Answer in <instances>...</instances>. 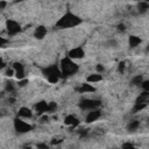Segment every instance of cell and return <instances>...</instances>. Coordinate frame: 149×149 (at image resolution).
Segmentation results:
<instances>
[{
  "instance_id": "6da1fadb",
  "label": "cell",
  "mask_w": 149,
  "mask_h": 149,
  "mask_svg": "<svg viewBox=\"0 0 149 149\" xmlns=\"http://www.w3.org/2000/svg\"><path fill=\"white\" fill-rule=\"evenodd\" d=\"M82 22V19H79L77 15L72 14V13L68 12L59 21L56 23V26L59 28H69V27H75L77 24Z\"/></svg>"
},
{
  "instance_id": "7a4b0ae2",
  "label": "cell",
  "mask_w": 149,
  "mask_h": 149,
  "mask_svg": "<svg viewBox=\"0 0 149 149\" xmlns=\"http://www.w3.org/2000/svg\"><path fill=\"white\" fill-rule=\"evenodd\" d=\"M78 71V65L76 63H73L71 61V58L65 57L61 61V72L63 77L70 76V75H73L75 72Z\"/></svg>"
},
{
  "instance_id": "3957f363",
  "label": "cell",
  "mask_w": 149,
  "mask_h": 149,
  "mask_svg": "<svg viewBox=\"0 0 149 149\" xmlns=\"http://www.w3.org/2000/svg\"><path fill=\"white\" fill-rule=\"evenodd\" d=\"M80 108L83 110H96L97 107L100 106V101L96 100V99H85V100H82L80 104H79Z\"/></svg>"
},
{
  "instance_id": "277c9868",
  "label": "cell",
  "mask_w": 149,
  "mask_h": 149,
  "mask_svg": "<svg viewBox=\"0 0 149 149\" xmlns=\"http://www.w3.org/2000/svg\"><path fill=\"white\" fill-rule=\"evenodd\" d=\"M14 127H15V129L19 133H27V132L32 131V128H33L31 125L21 121L20 119H15L14 120Z\"/></svg>"
},
{
  "instance_id": "5b68a950",
  "label": "cell",
  "mask_w": 149,
  "mask_h": 149,
  "mask_svg": "<svg viewBox=\"0 0 149 149\" xmlns=\"http://www.w3.org/2000/svg\"><path fill=\"white\" fill-rule=\"evenodd\" d=\"M43 73H44V75H46L47 77L56 76V77H58V78L63 77V76H62L61 70H59V69H58V68L56 67V65H51V67L47 68V69H43Z\"/></svg>"
},
{
  "instance_id": "8992f818",
  "label": "cell",
  "mask_w": 149,
  "mask_h": 149,
  "mask_svg": "<svg viewBox=\"0 0 149 149\" xmlns=\"http://www.w3.org/2000/svg\"><path fill=\"white\" fill-rule=\"evenodd\" d=\"M6 24H7V31H8V33L11 35H15V34H18L19 32L21 31L19 23L15 21H13V20H8Z\"/></svg>"
},
{
  "instance_id": "52a82bcc",
  "label": "cell",
  "mask_w": 149,
  "mask_h": 149,
  "mask_svg": "<svg viewBox=\"0 0 149 149\" xmlns=\"http://www.w3.org/2000/svg\"><path fill=\"white\" fill-rule=\"evenodd\" d=\"M84 57V50L82 48H75L69 51V58H82Z\"/></svg>"
},
{
  "instance_id": "ba28073f",
  "label": "cell",
  "mask_w": 149,
  "mask_h": 149,
  "mask_svg": "<svg viewBox=\"0 0 149 149\" xmlns=\"http://www.w3.org/2000/svg\"><path fill=\"white\" fill-rule=\"evenodd\" d=\"M100 116V111L99 110H93V111H91V112L87 114V116H86V122H93V121H96L98 118Z\"/></svg>"
},
{
  "instance_id": "9c48e42d",
  "label": "cell",
  "mask_w": 149,
  "mask_h": 149,
  "mask_svg": "<svg viewBox=\"0 0 149 149\" xmlns=\"http://www.w3.org/2000/svg\"><path fill=\"white\" fill-rule=\"evenodd\" d=\"M65 125H69V126H73V127H77L79 125V120L73 115H68L64 120Z\"/></svg>"
},
{
  "instance_id": "30bf717a",
  "label": "cell",
  "mask_w": 149,
  "mask_h": 149,
  "mask_svg": "<svg viewBox=\"0 0 149 149\" xmlns=\"http://www.w3.org/2000/svg\"><path fill=\"white\" fill-rule=\"evenodd\" d=\"M47 34V29L43 26H39V27L36 28V31H35V37L39 40H42L43 37L46 36Z\"/></svg>"
},
{
  "instance_id": "8fae6325",
  "label": "cell",
  "mask_w": 149,
  "mask_h": 149,
  "mask_svg": "<svg viewBox=\"0 0 149 149\" xmlns=\"http://www.w3.org/2000/svg\"><path fill=\"white\" fill-rule=\"evenodd\" d=\"M32 115H33V113L27 107H21L20 111H19V116H22V118H32Z\"/></svg>"
},
{
  "instance_id": "7c38bea8",
  "label": "cell",
  "mask_w": 149,
  "mask_h": 149,
  "mask_svg": "<svg viewBox=\"0 0 149 149\" xmlns=\"http://www.w3.org/2000/svg\"><path fill=\"white\" fill-rule=\"evenodd\" d=\"M141 43V39L137 36H131L129 37V47L131 48H135Z\"/></svg>"
},
{
  "instance_id": "4fadbf2b",
  "label": "cell",
  "mask_w": 149,
  "mask_h": 149,
  "mask_svg": "<svg viewBox=\"0 0 149 149\" xmlns=\"http://www.w3.org/2000/svg\"><path fill=\"white\" fill-rule=\"evenodd\" d=\"M47 108H48V104L46 103V101H40V103H37L36 105V111L41 114V113L46 112Z\"/></svg>"
},
{
  "instance_id": "5bb4252c",
  "label": "cell",
  "mask_w": 149,
  "mask_h": 149,
  "mask_svg": "<svg viewBox=\"0 0 149 149\" xmlns=\"http://www.w3.org/2000/svg\"><path fill=\"white\" fill-rule=\"evenodd\" d=\"M79 92H93L96 91V88L93 87V86H91L90 84H83L82 87H79L77 88Z\"/></svg>"
},
{
  "instance_id": "9a60e30c",
  "label": "cell",
  "mask_w": 149,
  "mask_h": 149,
  "mask_svg": "<svg viewBox=\"0 0 149 149\" xmlns=\"http://www.w3.org/2000/svg\"><path fill=\"white\" fill-rule=\"evenodd\" d=\"M101 79H103V77H101L100 75H90V76L87 77V82L96 83V82H100Z\"/></svg>"
},
{
  "instance_id": "2e32d148",
  "label": "cell",
  "mask_w": 149,
  "mask_h": 149,
  "mask_svg": "<svg viewBox=\"0 0 149 149\" xmlns=\"http://www.w3.org/2000/svg\"><path fill=\"white\" fill-rule=\"evenodd\" d=\"M139 126H140V122L137 121V120H133V121H131V124L128 125V131H129V132H134L135 129L139 128Z\"/></svg>"
},
{
  "instance_id": "e0dca14e",
  "label": "cell",
  "mask_w": 149,
  "mask_h": 149,
  "mask_svg": "<svg viewBox=\"0 0 149 149\" xmlns=\"http://www.w3.org/2000/svg\"><path fill=\"white\" fill-rule=\"evenodd\" d=\"M137 6H139V11H140L141 13H144L147 9L149 8V4L148 3H143L142 1V3H140Z\"/></svg>"
},
{
  "instance_id": "ac0fdd59",
  "label": "cell",
  "mask_w": 149,
  "mask_h": 149,
  "mask_svg": "<svg viewBox=\"0 0 149 149\" xmlns=\"http://www.w3.org/2000/svg\"><path fill=\"white\" fill-rule=\"evenodd\" d=\"M142 76H136V77H134L133 80H132V83H133L134 85H140L141 83H142Z\"/></svg>"
},
{
  "instance_id": "d6986e66",
  "label": "cell",
  "mask_w": 149,
  "mask_h": 149,
  "mask_svg": "<svg viewBox=\"0 0 149 149\" xmlns=\"http://www.w3.org/2000/svg\"><path fill=\"white\" fill-rule=\"evenodd\" d=\"M14 70H15V72H22L23 71V65L16 62V63H14Z\"/></svg>"
},
{
  "instance_id": "ffe728a7",
  "label": "cell",
  "mask_w": 149,
  "mask_h": 149,
  "mask_svg": "<svg viewBox=\"0 0 149 149\" xmlns=\"http://www.w3.org/2000/svg\"><path fill=\"white\" fill-rule=\"evenodd\" d=\"M56 108H57V105H56V103H49L47 111H48V112H55Z\"/></svg>"
},
{
  "instance_id": "44dd1931",
  "label": "cell",
  "mask_w": 149,
  "mask_h": 149,
  "mask_svg": "<svg viewBox=\"0 0 149 149\" xmlns=\"http://www.w3.org/2000/svg\"><path fill=\"white\" fill-rule=\"evenodd\" d=\"M146 106H147V104H136V105L134 106L133 111H134V112H139V111L143 110V108H144Z\"/></svg>"
},
{
  "instance_id": "7402d4cb",
  "label": "cell",
  "mask_w": 149,
  "mask_h": 149,
  "mask_svg": "<svg viewBox=\"0 0 149 149\" xmlns=\"http://www.w3.org/2000/svg\"><path fill=\"white\" fill-rule=\"evenodd\" d=\"M141 85H142L143 90L147 92H149V80H144V82L141 83Z\"/></svg>"
},
{
  "instance_id": "603a6c76",
  "label": "cell",
  "mask_w": 149,
  "mask_h": 149,
  "mask_svg": "<svg viewBox=\"0 0 149 149\" xmlns=\"http://www.w3.org/2000/svg\"><path fill=\"white\" fill-rule=\"evenodd\" d=\"M125 67H126V63L125 62H120V63H119V72H124V71H125Z\"/></svg>"
},
{
  "instance_id": "cb8c5ba5",
  "label": "cell",
  "mask_w": 149,
  "mask_h": 149,
  "mask_svg": "<svg viewBox=\"0 0 149 149\" xmlns=\"http://www.w3.org/2000/svg\"><path fill=\"white\" fill-rule=\"evenodd\" d=\"M58 77H56V76H50V77H48V80H49V83H57L58 82Z\"/></svg>"
},
{
  "instance_id": "d4e9b609",
  "label": "cell",
  "mask_w": 149,
  "mask_h": 149,
  "mask_svg": "<svg viewBox=\"0 0 149 149\" xmlns=\"http://www.w3.org/2000/svg\"><path fill=\"white\" fill-rule=\"evenodd\" d=\"M6 91L8 92H13L14 91V86H13V83H8L6 85Z\"/></svg>"
},
{
  "instance_id": "484cf974",
  "label": "cell",
  "mask_w": 149,
  "mask_h": 149,
  "mask_svg": "<svg viewBox=\"0 0 149 149\" xmlns=\"http://www.w3.org/2000/svg\"><path fill=\"white\" fill-rule=\"evenodd\" d=\"M15 76L18 79H23L24 78V71H22V72H15Z\"/></svg>"
},
{
  "instance_id": "4316f807",
  "label": "cell",
  "mask_w": 149,
  "mask_h": 149,
  "mask_svg": "<svg viewBox=\"0 0 149 149\" xmlns=\"http://www.w3.org/2000/svg\"><path fill=\"white\" fill-rule=\"evenodd\" d=\"M133 144L132 143H125L124 146H122V149H133Z\"/></svg>"
},
{
  "instance_id": "83f0119b",
  "label": "cell",
  "mask_w": 149,
  "mask_h": 149,
  "mask_svg": "<svg viewBox=\"0 0 149 149\" xmlns=\"http://www.w3.org/2000/svg\"><path fill=\"white\" fill-rule=\"evenodd\" d=\"M62 141H63V140L59 139V137H58V139H56V137H55V139H52V140H51V143H52V144H58V143H61Z\"/></svg>"
},
{
  "instance_id": "f1b7e54d",
  "label": "cell",
  "mask_w": 149,
  "mask_h": 149,
  "mask_svg": "<svg viewBox=\"0 0 149 149\" xmlns=\"http://www.w3.org/2000/svg\"><path fill=\"white\" fill-rule=\"evenodd\" d=\"M37 149H48V146L44 143H39L37 144Z\"/></svg>"
},
{
  "instance_id": "f546056e",
  "label": "cell",
  "mask_w": 149,
  "mask_h": 149,
  "mask_svg": "<svg viewBox=\"0 0 149 149\" xmlns=\"http://www.w3.org/2000/svg\"><path fill=\"white\" fill-rule=\"evenodd\" d=\"M26 84H28L27 79H22V80H20V82H19V86H24Z\"/></svg>"
},
{
  "instance_id": "4dcf8cb0",
  "label": "cell",
  "mask_w": 149,
  "mask_h": 149,
  "mask_svg": "<svg viewBox=\"0 0 149 149\" xmlns=\"http://www.w3.org/2000/svg\"><path fill=\"white\" fill-rule=\"evenodd\" d=\"M79 134H80V136H85L86 134H87V131L86 129H82V131H79Z\"/></svg>"
},
{
  "instance_id": "1f68e13d",
  "label": "cell",
  "mask_w": 149,
  "mask_h": 149,
  "mask_svg": "<svg viewBox=\"0 0 149 149\" xmlns=\"http://www.w3.org/2000/svg\"><path fill=\"white\" fill-rule=\"evenodd\" d=\"M13 73H14V70H12V69H8V70L6 71V75L7 76H9V77L13 76Z\"/></svg>"
},
{
  "instance_id": "d6a6232c",
  "label": "cell",
  "mask_w": 149,
  "mask_h": 149,
  "mask_svg": "<svg viewBox=\"0 0 149 149\" xmlns=\"http://www.w3.org/2000/svg\"><path fill=\"white\" fill-rule=\"evenodd\" d=\"M97 70L99 71V72H101V71H104V67L101 65V64H98V65H97Z\"/></svg>"
},
{
  "instance_id": "836d02e7",
  "label": "cell",
  "mask_w": 149,
  "mask_h": 149,
  "mask_svg": "<svg viewBox=\"0 0 149 149\" xmlns=\"http://www.w3.org/2000/svg\"><path fill=\"white\" fill-rule=\"evenodd\" d=\"M6 5H7V4L5 3V1H0V9L5 8V7H6Z\"/></svg>"
},
{
  "instance_id": "e575fe53",
  "label": "cell",
  "mask_w": 149,
  "mask_h": 149,
  "mask_svg": "<svg viewBox=\"0 0 149 149\" xmlns=\"http://www.w3.org/2000/svg\"><path fill=\"white\" fill-rule=\"evenodd\" d=\"M41 120H42V122H47L49 120V118H48V115H43L42 118H41Z\"/></svg>"
},
{
  "instance_id": "d590c367",
  "label": "cell",
  "mask_w": 149,
  "mask_h": 149,
  "mask_svg": "<svg viewBox=\"0 0 149 149\" xmlns=\"http://www.w3.org/2000/svg\"><path fill=\"white\" fill-rule=\"evenodd\" d=\"M118 29H119V31H122V32H124V31H125V26H124L122 23H120V24L118 26Z\"/></svg>"
},
{
  "instance_id": "8d00e7d4",
  "label": "cell",
  "mask_w": 149,
  "mask_h": 149,
  "mask_svg": "<svg viewBox=\"0 0 149 149\" xmlns=\"http://www.w3.org/2000/svg\"><path fill=\"white\" fill-rule=\"evenodd\" d=\"M7 41L5 39H3V37H0V47L3 46V44H5V43H6Z\"/></svg>"
},
{
  "instance_id": "74e56055",
  "label": "cell",
  "mask_w": 149,
  "mask_h": 149,
  "mask_svg": "<svg viewBox=\"0 0 149 149\" xmlns=\"http://www.w3.org/2000/svg\"><path fill=\"white\" fill-rule=\"evenodd\" d=\"M4 67H5V63H4V62L0 59V69H3Z\"/></svg>"
},
{
  "instance_id": "f35d334b",
  "label": "cell",
  "mask_w": 149,
  "mask_h": 149,
  "mask_svg": "<svg viewBox=\"0 0 149 149\" xmlns=\"http://www.w3.org/2000/svg\"><path fill=\"white\" fill-rule=\"evenodd\" d=\"M26 149H32V148H26Z\"/></svg>"
},
{
  "instance_id": "ab89813d",
  "label": "cell",
  "mask_w": 149,
  "mask_h": 149,
  "mask_svg": "<svg viewBox=\"0 0 149 149\" xmlns=\"http://www.w3.org/2000/svg\"><path fill=\"white\" fill-rule=\"evenodd\" d=\"M133 149H135V148H133Z\"/></svg>"
}]
</instances>
